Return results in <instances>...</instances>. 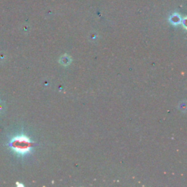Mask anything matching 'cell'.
<instances>
[{
    "instance_id": "6da1fadb",
    "label": "cell",
    "mask_w": 187,
    "mask_h": 187,
    "mask_svg": "<svg viewBox=\"0 0 187 187\" xmlns=\"http://www.w3.org/2000/svg\"><path fill=\"white\" fill-rule=\"evenodd\" d=\"M8 145L16 154L19 156H25L31 152L33 143L27 136L21 134L13 137L9 142Z\"/></svg>"
},
{
    "instance_id": "7a4b0ae2",
    "label": "cell",
    "mask_w": 187,
    "mask_h": 187,
    "mask_svg": "<svg viewBox=\"0 0 187 187\" xmlns=\"http://www.w3.org/2000/svg\"><path fill=\"white\" fill-rule=\"evenodd\" d=\"M70 58L67 56H64V57H62L61 59L60 62L62 63L63 65H68V64H70Z\"/></svg>"
}]
</instances>
